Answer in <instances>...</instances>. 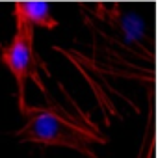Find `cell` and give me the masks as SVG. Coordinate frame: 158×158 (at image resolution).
<instances>
[{
  "label": "cell",
  "instance_id": "1",
  "mask_svg": "<svg viewBox=\"0 0 158 158\" xmlns=\"http://www.w3.org/2000/svg\"><path fill=\"white\" fill-rule=\"evenodd\" d=\"M23 125L13 132L19 143H34L43 147L69 149L86 158H101L97 147L108 145L110 138L91 119V115L61 102L48 101L47 104H28L19 110Z\"/></svg>",
  "mask_w": 158,
  "mask_h": 158
},
{
  "label": "cell",
  "instance_id": "2",
  "mask_svg": "<svg viewBox=\"0 0 158 158\" xmlns=\"http://www.w3.org/2000/svg\"><path fill=\"white\" fill-rule=\"evenodd\" d=\"M0 63L8 69V73L15 80L17 110L28 106L26 101L28 82H34L39 88V91L48 99L45 76H48L50 71L35 48V28L26 24L15 26V32L10 37V41L0 45Z\"/></svg>",
  "mask_w": 158,
  "mask_h": 158
},
{
  "label": "cell",
  "instance_id": "3",
  "mask_svg": "<svg viewBox=\"0 0 158 158\" xmlns=\"http://www.w3.org/2000/svg\"><path fill=\"white\" fill-rule=\"evenodd\" d=\"M11 15L15 26L26 24L35 30H56L60 26V21L52 13V6L47 2H15Z\"/></svg>",
  "mask_w": 158,
  "mask_h": 158
},
{
  "label": "cell",
  "instance_id": "4",
  "mask_svg": "<svg viewBox=\"0 0 158 158\" xmlns=\"http://www.w3.org/2000/svg\"><path fill=\"white\" fill-rule=\"evenodd\" d=\"M154 143H156V136H151V127L147 125L145 130H143V139L139 143V149L136 152V158H154L156 156Z\"/></svg>",
  "mask_w": 158,
  "mask_h": 158
},
{
  "label": "cell",
  "instance_id": "5",
  "mask_svg": "<svg viewBox=\"0 0 158 158\" xmlns=\"http://www.w3.org/2000/svg\"><path fill=\"white\" fill-rule=\"evenodd\" d=\"M156 141H158V97H156Z\"/></svg>",
  "mask_w": 158,
  "mask_h": 158
},
{
  "label": "cell",
  "instance_id": "6",
  "mask_svg": "<svg viewBox=\"0 0 158 158\" xmlns=\"http://www.w3.org/2000/svg\"><path fill=\"white\" fill-rule=\"evenodd\" d=\"M156 56H158V24H156Z\"/></svg>",
  "mask_w": 158,
  "mask_h": 158
},
{
  "label": "cell",
  "instance_id": "7",
  "mask_svg": "<svg viewBox=\"0 0 158 158\" xmlns=\"http://www.w3.org/2000/svg\"><path fill=\"white\" fill-rule=\"evenodd\" d=\"M156 86H158V61H156Z\"/></svg>",
  "mask_w": 158,
  "mask_h": 158
},
{
  "label": "cell",
  "instance_id": "8",
  "mask_svg": "<svg viewBox=\"0 0 158 158\" xmlns=\"http://www.w3.org/2000/svg\"><path fill=\"white\" fill-rule=\"evenodd\" d=\"M154 158H158V149H156V156H154Z\"/></svg>",
  "mask_w": 158,
  "mask_h": 158
}]
</instances>
